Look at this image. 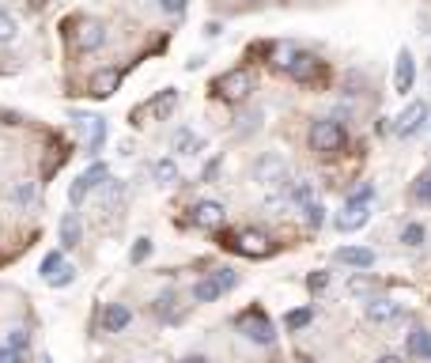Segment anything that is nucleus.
<instances>
[{
  "label": "nucleus",
  "mask_w": 431,
  "mask_h": 363,
  "mask_svg": "<svg viewBox=\"0 0 431 363\" xmlns=\"http://www.w3.org/2000/svg\"><path fill=\"white\" fill-rule=\"evenodd\" d=\"M148 258H151V238L144 235V238H137V242H132V250H129V261H132V265H144V261H148Z\"/></svg>",
  "instance_id": "c756f323"
},
{
  "label": "nucleus",
  "mask_w": 431,
  "mask_h": 363,
  "mask_svg": "<svg viewBox=\"0 0 431 363\" xmlns=\"http://www.w3.org/2000/svg\"><path fill=\"white\" fill-rule=\"evenodd\" d=\"M374 363H405V359H401V356H379Z\"/></svg>",
  "instance_id": "a18cd8bd"
},
{
  "label": "nucleus",
  "mask_w": 431,
  "mask_h": 363,
  "mask_svg": "<svg viewBox=\"0 0 431 363\" xmlns=\"http://www.w3.org/2000/svg\"><path fill=\"white\" fill-rule=\"evenodd\" d=\"M201 148V140H197L190 129H178V133H174V151H197Z\"/></svg>",
  "instance_id": "473e14b6"
},
{
  "label": "nucleus",
  "mask_w": 431,
  "mask_h": 363,
  "mask_svg": "<svg viewBox=\"0 0 431 363\" xmlns=\"http://www.w3.org/2000/svg\"><path fill=\"white\" fill-rule=\"evenodd\" d=\"M348 201H356V204H371V201H374V185H371V182H363L356 193H348Z\"/></svg>",
  "instance_id": "58836bf2"
},
{
  "label": "nucleus",
  "mask_w": 431,
  "mask_h": 363,
  "mask_svg": "<svg viewBox=\"0 0 431 363\" xmlns=\"http://www.w3.org/2000/svg\"><path fill=\"white\" fill-rule=\"evenodd\" d=\"M117 87H121V72L117 69H98V72H91V80H87L91 98H110Z\"/></svg>",
  "instance_id": "ddd939ff"
},
{
  "label": "nucleus",
  "mask_w": 431,
  "mask_h": 363,
  "mask_svg": "<svg viewBox=\"0 0 431 363\" xmlns=\"http://www.w3.org/2000/svg\"><path fill=\"white\" fill-rule=\"evenodd\" d=\"M424 238H427L424 224H405V231H401V242H405V246H424Z\"/></svg>",
  "instance_id": "7c9ffc66"
},
{
  "label": "nucleus",
  "mask_w": 431,
  "mask_h": 363,
  "mask_svg": "<svg viewBox=\"0 0 431 363\" xmlns=\"http://www.w3.org/2000/svg\"><path fill=\"white\" fill-rule=\"evenodd\" d=\"M424 125H427V103H420V98H416V103H408L401 114L393 117V133H397V137H405V140H408V137H416Z\"/></svg>",
  "instance_id": "0eeeda50"
},
{
  "label": "nucleus",
  "mask_w": 431,
  "mask_h": 363,
  "mask_svg": "<svg viewBox=\"0 0 431 363\" xmlns=\"http://www.w3.org/2000/svg\"><path fill=\"white\" fill-rule=\"evenodd\" d=\"M303 219H306V227L318 231V227L326 224V204H322V201H306V204H303Z\"/></svg>",
  "instance_id": "bb28decb"
},
{
  "label": "nucleus",
  "mask_w": 431,
  "mask_h": 363,
  "mask_svg": "<svg viewBox=\"0 0 431 363\" xmlns=\"http://www.w3.org/2000/svg\"><path fill=\"white\" fill-rule=\"evenodd\" d=\"M405 352L408 356H416V359H431V333L427 329H413L405 340Z\"/></svg>",
  "instance_id": "6ab92c4d"
},
{
  "label": "nucleus",
  "mask_w": 431,
  "mask_h": 363,
  "mask_svg": "<svg viewBox=\"0 0 431 363\" xmlns=\"http://www.w3.org/2000/svg\"><path fill=\"white\" fill-rule=\"evenodd\" d=\"M371 219V204H356V201H345V208H340V216L333 219V227L340 231V235H352V231L367 227Z\"/></svg>",
  "instance_id": "1a4fd4ad"
},
{
  "label": "nucleus",
  "mask_w": 431,
  "mask_h": 363,
  "mask_svg": "<svg viewBox=\"0 0 431 363\" xmlns=\"http://www.w3.org/2000/svg\"><path fill=\"white\" fill-rule=\"evenodd\" d=\"M156 178L163 185H174V182H178V163H174V159H159L156 163Z\"/></svg>",
  "instance_id": "c85d7f7f"
},
{
  "label": "nucleus",
  "mask_w": 431,
  "mask_h": 363,
  "mask_svg": "<svg viewBox=\"0 0 431 363\" xmlns=\"http://www.w3.org/2000/svg\"><path fill=\"white\" fill-rule=\"evenodd\" d=\"M178 363H208V359H205V356H201V352H193V356H182V359H178Z\"/></svg>",
  "instance_id": "c03bdc74"
},
{
  "label": "nucleus",
  "mask_w": 431,
  "mask_h": 363,
  "mask_svg": "<svg viewBox=\"0 0 431 363\" xmlns=\"http://www.w3.org/2000/svg\"><path fill=\"white\" fill-rule=\"evenodd\" d=\"M413 197H416L420 204H431V171L420 174V182L413 185Z\"/></svg>",
  "instance_id": "f704fd0d"
},
{
  "label": "nucleus",
  "mask_w": 431,
  "mask_h": 363,
  "mask_svg": "<svg viewBox=\"0 0 431 363\" xmlns=\"http://www.w3.org/2000/svg\"><path fill=\"white\" fill-rule=\"evenodd\" d=\"M64 265V250H50L46 258H42V265H38V272H42V280H50L53 272H57Z\"/></svg>",
  "instance_id": "cd10ccee"
},
{
  "label": "nucleus",
  "mask_w": 431,
  "mask_h": 363,
  "mask_svg": "<svg viewBox=\"0 0 431 363\" xmlns=\"http://www.w3.org/2000/svg\"><path fill=\"white\" fill-rule=\"evenodd\" d=\"M253 178L265 182V185H284L287 182V163L280 156H261L253 163Z\"/></svg>",
  "instance_id": "9b49d317"
},
{
  "label": "nucleus",
  "mask_w": 431,
  "mask_h": 363,
  "mask_svg": "<svg viewBox=\"0 0 431 363\" xmlns=\"http://www.w3.org/2000/svg\"><path fill=\"white\" fill-rule=\"evenodd\" d=\"M299 363H314V359H299Z\"/></svg>",
  "instance_id": "de8ad7c7"
},
{
  "label": "nucleus",
  "mask_w": 431,
  "mask_h": 363,
  "mask_svg": "<svg viewBox=\"0 0 431 363\" xmlns=\"http://www.w3.org/2000/svg\"><path fill=\"white\" fill-rule=\"evenodd\" d=\"M69 38L76 42L80 50H98L106 42V27L98 23V19H80L76 30H69Z\"/></svg>",
  "instance_id": "9d476101"
},
{
  "label": "nucleus",
  "mask_w": 431,
  "mask_h": 363,
  "mask_svg": "<svg viewBox=\"0 0 431 363\" xmlns=\"http://www.w3.org/2000/svg\"><path fill=\"white\" fill-rule=\"evenodd\" d=\"M57 231H61V250H76V246H80L84 231H80V216H76V212H64Z\"/></svg>",
  "instance_id": "f3484780"
},
{
  "label": "nucleus",
  "mask_w": 431,
  "mask_h": 363,
  "mask_svg": "<svg viewBox=\"0 0 431 363\" xmlns=\"http://www.w3.org/2000/svg\"><path fill=\"white\" fill-rule=\"evenodd\" d=\"M216 280L224 284L227 292H231V288H239V272H235V269H216Z\"/></svg>",
  "instance_id": "a19ab883"
},
{
  "label": "nucleus",
  "mask_w": 431,
  "mask_h": 363,
  "mask_svg": "<svg viewBox=\"0 0 431 363\" xmlns=\"http://www.w3.org/2000/svg\"><path fill=\"white\" fill-rule=\"evenodd\" d=\"M250 91H253V76L246 69H231L212 80V95L224 98V103H242V98H250Z\"/></svg>",
  "instance_id": "20e7f679"
},
{
  "label": "nucleus",
  "mask_w": 431,
  "mask_h": 363,
  "mask_svg": "<svg viewBox=\"0 0 431 363\" xmlns=\"http://www.w3.org/2000/svg\"><path fill=\"white\" fill-rule=\"evenodd\" d=\"M174 303H178V292H174V288H167V292H163L159 299H156V314L163 318V322H178V314L171 311Z\"/></svg>",
  "instance_id": "393cba45"
},
{
  "label": "nucleus",
  "mask_w": 431,
  "mask_h": 363,
  "mask_svg": "<svg viewBox=\"0 0 431 363\" xmlns=\"http://www.w3.org/2000/svg\"><path fill=\"white\" fill-rule=\"evenodd\" d=\"M306 288H311L314 295H322V292L329 288V272H322V269L311 272V277H306Z\"/></svg>",
  "instance_id": "4c0bfd02"
},
{
  "label": "nucleus",
  "mask_w": 431,
  "mask_h": 363,
  "mask_svg": "<svg viewBox=\"0 0 431 363\" xmlns=\"http://www.w3.org/2000/svg\"><path fill=\"white\" fill-rule=\"evenodd\" d=\"M413 87H416V61H413V50H397V61H393V91L405 98Z\"/></svg>",
  "instance_id": "6e6552de"
},
{
  "label": "nucleus",
  "mask_w": 431,
  "mask_h": 363,
  "mask_svg": "<svg viewBox=\"0 0 431 363\" xmlns=\"http://www.w3.org/2000/svg\"><path fill=\"white\" fill-rule=\"evenodd\" d=\"M287 197H292V201L303 208L306 201H314V185H311V182H295L292 190H287Z\"/></svg>",
  "instance_id": "2f4dec72"
},
{
  "label": "nucleus",
  "mask_w": 431,
  "mask_h": 363,
  "mask_svg": "<svg viewBox=\"0 0 431 363\" xmlns=\"http://www.w3.org/2000/svg\"><path fill=\"white\" fill-rule=\"evenodd\" d=\"M235 325H239V333L253 340V345H272L276 340V329H272V318L261 311V306H250V311H242L235 318Z\"/></svg>",
  "instance_id": "7ed1b4c3"
},
{
  "label": "nucleus",
  "mask_w": 431,
  "mask_h": 363,
  "mask_svg": "<svg viewBox=\"0 0 431 363\" xmlns=\"http://www.w3.org/2000/svg\"><path fill=\"white\" fill-rule=\"evenodd\" d=\"M72 280H76V269H72V265H61V269L53 272V277H50L46 284H50V288H69Z\"/></svg>",
  "instance_id": "72a5a7b5"
},
{
  "label": "nucleus",
  "mask_w": 431,
  "mask_h": 363,
  "mask_svg": "<svg viewBox=\"0 0 431 363\" xmlns=\"http://www.w3.org/2000/svg\"><path fill=\"white\" fill-rule=\"evenodd\" d=\"M193 224L205 227V231H219V227L227 224L224 204H219V201H197L193 204Z\"/></svg>",
  "instance_id": "f8f14e48"
},
{
  "label": "nucleus",
  "mask_w": 431,
  "mask_h": 363,
  "mask_svg": "<svg viewBox=\"0 0 431 363\" xmlns=\"http://www.w3.org/2000/svg\"><path fill=\"white\" fill-rule=\"evenodd\" d=\"M224 246H227V250H235V254H242V258H253V261L269 258L272 250H276V246H272V238H269V235H261V231H253V227L224 235Z\"/></svg>",
  "instance_id": "f03ea898"
},
{
  "label": "nucleus",
  "mask_w": 431,
  "mask_h": 363,
  "mask_svg": "<svg viewBox=\"0 0 431 363\" xmlns=\"http://www.w3.org/2000/svg\"><path fill=\"white\" fill-rule=\"evenodd\" d=\"M345 144H348V133L337 117H318L311 125V148L318 156H337Z\"/></svg>",
  "instance_id": "f257e3e1"
},
{
  "label": "nucleus",
  "mask_w": 431,
  "mask_h": 363,
  "mask_svg": "<svg viewBox=\"0 0 431 363\" xmlns=\"http://www.w3.org/2000/svg\"><path fill=\"white\" fill-rule=\"evenodd\" d=\"M159 8H163V12H171V16H182L185 12V0H159Z\"/></svg>",
  "instance_id": "79ce46f5"
},
{
  "label": "nucleus",
  "mask_w": 431,
  "mask_h": 363,
  "mask_svg": "<svg viewBox=\"0 0 431 363\" xmlns=\"http://www.w3.org/2000/svg\"><path fill=\"white\" fill-rule=\"evenodd\" d=\"M42 363H53V359H50V356H46V359H42Z\"/></svg>",
  "instance_id": "49530a36"
},
{
  "label": "nucleus",
  "mask_w": 431,
  "mask_h": 363,
  "mask_svg": "<svg viewBox=\"0 0 431 363\" xmlns=\"http://www.w3.org/2000/svg\"><path fill=\"white\" fill-rule=\"evenodd\" d=\"M103 144H106V121L103 117H91V140H87V156H98L103 151Z\"/></svg>",
  "instance_id": "b1692460"
},
{
  "label": "nucleus",
  "mask_w": 431,
  "mask_h": 363,
  "mask_svg": "<svg viewBox=\"0 0 431 363\" xmlns=\"http://www.w3.org/2000/svg\"><path fill=\"white\" fill-rule=\"evenodd\" d=\"M174 106H178V91H174V87H167V91H163V95H156V98H151V103H148V110H151V114H156V117H167Z\"/></svg>",
  "instance_id": "4be33fe9"
},
{
  "label": "nucleus",
  "mask_w": 431,
  "mask_h": 363,
  "mask_svg": "<svg viewBox=\"0 0 431 363\" xmlns=\"http://www.w3.org/2000/svg\"><path fill=\"white\" fill-rule=\"evenodd\" d=\"M348 295H360V299H374V280L356 272V277L348 280Z\"/></svg>",
  "instance_id": "a878e982"
},
{
  "label": "nucleus",
  "mask_w": 431,
  "mask_h": 363,
  "mask_svg": "<svg viewBox=\"0 0 431 363\" xmlns=\"http://www.w3.org/2000/svg\"><path fill=\"white\" fill-rule=\"evenodd\" d=\"M106 178H110V167H106V163H98V159H95L91 167H87V171L80 174V178L72 182V190H69V201H72V204H84V197L91 193V190H98V185H103Z\"/></svg>",
  "instance_id": "423d86ee"
},
{
  "label": "nucleus",
  "mask_w": 431,
  "mask_h": 363,
  "mask_svg": "<svg viewBox=\"0 0 431 363\" xmlns=\"http://www.w3.org/2000/svg\"><path fill=\"white\" fill-rule=\"evenodd\" d=\"M219 30H224L219 23H205V38H219Z\"/></svg>",
  "instance_id": "37998d69"
},
{
  "label": "nucleus",
  "mask_w": 431,
  "mask_h": 363,
  "mask_svg": "<svg viewBox=\"0 0 431 363\" xmlns=\"http://www.w3.org/2000/svg\"><path fill=\"white\" fill-rule=\"evenodd\" d=\"M8 345L27 356V352H30V333H27V329H12V333H8Z\"/></svg>",
  "instance_id": "c9c22d12"
},
{
  "label": "nucleus",
  "mask_w": 431,
  "mask_h": 363,
  "mask_svg": "<svg viewBox=\"0 0 431 363\" xmlns=\"http://www.w3.org/2000/svg\"><path fill=\"white\" fill-rule=\"evenodd\" d=\"M333 261H340V265H352V269H371L374 265V250L367 246H340Z\"/></svg>",
  "instance_id": "4468645a"
},
{
  "label": "nucleus",
  "mask_w": 431,
  "mask_h": 363,
  "mask_svg": "<svg viewBox=\"0 0 431 363\" xmlns=\"http://www.w3.org/2000/svg\"><path fill=\"white\" fill-rule=\"evenodd\" d=\"M219 295H227V288L216 280V272H208L205 280H197V284H193V303H216Z\"/></svg>",
  "instance_id": "a211bd4d"
},
{
  "label": "nucleus",
  "mask_w": 431,
  "mask_h": 363,
  "mask_svg": "<svg viewBox=\"0 0 431 363\" xmlns=\"http://www.w3.org/2000/svg\"><path fill=\"white\" fill-rule=\"evenodd\" d=\"M132 322V311L125 303H106V311H103V329L106 333H121V329H129Z\"/></svg>",
  "instance_id": "2eb2a0df"
},
{
  "label": "nucleus",
  "mask_w": 431,
  "mask_h": 363,
  "mask_svg": "<svg viewBox=\"0 0 431 363\" xmlns=\"http://www.w3.org/2000/svg\"><path fill=\"white\" fill-rule=\"evenodd\" d=\"M12 38H16V19L0 8V46H4V42H12Z\"/></svg>",
  "instance_id": "e433bc0d"
},
{
  "label": "nucleus",
  "mask_w": 431,
  "mask_h": 363,
  "mask_svg": "<svg viewBox=\"0 0 431 363\" xmlns=\"http://www.w3.org/2000/svg\"><path fill=\"white\" fill-rule=\"evenodd\" d=\"M287 76H292L295 83H306V87H314V83H322L326 80V64L314 57V53H295V61H292V69H287Z\"/></svg>",
  "instance_id": "39448f33"
},
{
  "label": "nucleus",
  "mask_w": 431,
  "mask_h": 363,
  "mask_svg": "<svg viewBox=\"0 0 431 363\" xmlns=\"http://www.w3.org/2000/svg\"><path fill=\"white\" fill-rule=\"evenodd\" d=\"M295 53H299V50H295L292 42H272V46H269L272 69H280V72H287V69H292V61H295Z\"/></svg>",
  "instance_id": "412c9836"
},
{
  "label": "nucleus",
  "mask_w": 431,
  "mask_h": 363,
  "mask_svg": "<svg viewBox=\"0 0 431 363\" xmlns=\"http://www.w3.org/2000/svg\"><path fill=\"white\" fill-rule=\"evenodd\" d=\"M0 363H27V356H23V352H16V348L4 340V345H0Z\"/></svg>",
  "instance_id": "ea45409f"
},
{
  "label": "nucleus",
  "mask_w": 431,
  "mask_h": 363,
  "mask_svg": "<svg viewBox=\"0 0 431 363\" xmlns=\"http://www.w3.org/2000/svg\"><path fill=\"white\" fill-rule=\"evenodd\" d=\"M311 318H314V306H299V311H287V314H284V329H287V333H299L303 325H311Z\"/></svg>",
  "instance_id": "5701e85b"
},
{
  "label": "nucleus",
  "mask_w": 431,
  "mask_h": 363,
  "mask_svg": "<svg viewBox=\"0 0 431 363\" xmlns=\"http://www.w3.org/2000/svg\"><path fill=\"white\" fill-rule=\"evenodd\" d=\"M367 322H393V318H401V303L393 299H367Z\"/></svg>",
  "instance_id": "dca6fc26"
},
{
  "label": "nucleus",
  "mask_w": 431,
  "mask_h": 363,
  "mask_svg": "<svg viewBox=\"0 0 431 363\" xmlns=\"http://www.w3.org/2000/svg\"><path fill=\"white\" fill-rule=\"evenodd\" d=\"M12 201L19 208H30V204H38V182H30V178H19L12 185Z\"/></svg>",
  "instance_id": "aec40b11"
}]
</instances>
